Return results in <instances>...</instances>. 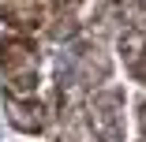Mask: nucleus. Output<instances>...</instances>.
Wrapping results in <instances>:
<instances>
[{"instance_id": "obj_5", "label": "nucleus", "mask_w": 146, "mask_h": 142, "mask_svg": "<svg viewBox=\"0 0 146 142\" xmlns=\"http://www.w3.org/2000/svg\"><path fill=\"white\" fill-rule=\"evenodd\" d=\"M142 49H146V41H142V30H139V26L124 30V38H120V56H124V67L131 71V79H135V82H142V79H146Z\"/></svg>"}, {"instance_id": "obj_1", "label": "nucleus", "mask_w": 146, "mask_h": 142, "mask_svg": "<svg viewBox=\"0 0 146 142\" xmlns=\"http://www.w3.org/2000/svg\"><path fill=\"white\" fill-rule=\"evenodd\" d=\"M0 67L8 79V97H34L38 90V49L30 38H8L0 45Z\"/></svg>"}, {"instance_id": "obj_4", "label": "nucleus", "mask_w": 146, "mask_h": 142, "mask_svg": "<svg viewBox=\"0 0 146 142\" xmlns=\"http://www.w3.org/2000/svg\"><path fill=\"white\" fill-rule=\"evenodd\" d=\"M8 124L19 127V131H26V135H38L45 127L41 101H34V97H8Z\"/></svg>"}, {"instance_id": "obj_3", "label": "nucleus", "mask_w": 146, "mask_h": 142, "mask_svg": "<svg viewBox=\"0 0 146 142\" xmlns=\"http://www.w3.org/2000/svg\"><path fill=\"white\" fill-rule=\"evenodd\" d=\"M0 19L15 26L19 34H26L45 22V11H41V0H0Z\"/></svg>"}, {"instance_id": "obj_2", "label": "nucleus", "mask_w": 146, "mask_h": 142, "mask_svg": "<svg viewBox=\"0 0 146 142\" xmlns=\"http://www.w3.org/2000/svg\"><path fill=\"white\" fill-rule=\"evenodd\" d=\"M94 135L105 138V142H124V127H127V116H124V94L120 90H98L90 97V112H86Z\"/></svg>"}, {"instance_id": "obj_6", "label": "nucleus", "mask_w": 146, "mask_h": 142, "mask_svg": "<svg viewBox=\"0 0 146 142\" xmlns=\"http://www.w3.org/2000/svg\"><path fill=\"white\" fill-rule=\"evenodd\" d=\"M75 71H79L82 82H101L109 75V60H105V52L98 45H82L75 52Z\"/></svg>"}]
</instances>
